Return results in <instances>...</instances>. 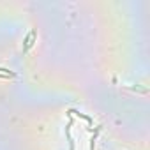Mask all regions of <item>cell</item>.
Wrapping results in <instances>:
<instances>
[{
	"label": "cell",
	"mask_w": 150,
	"mask_h": 150,
	"mask_svg": "<svg viewBox=\"0 0 150 150\" xmlns=\"http://www.w3.org/2000/svg\"><path fill=\"white\" fill-rule=\"evenodd\" d=\"M34 37H35V32L32 30V32L27 35V39H25V46H23V51H27V50L32 46V41H34Z\"/></svg>",
	"instance_id": "1"
},
{
	"label": "cell",
	"mask_w": 150,
	"mask_h": 150,
	"mask_svg": "<svg viewBox=\"0 0 150 150\" xmlns=\"http://www.w3.org/2000/svg\"><path fill=\"white\" fill-rule=\"evenodd\" d=\"M13 76H14V72H9L7 69L0 67V78H13Z\"/></svg>",
	"instance_id": "2"
}]
</instances>
